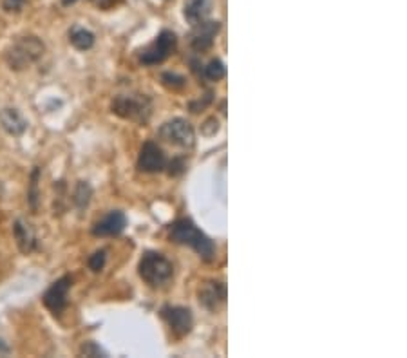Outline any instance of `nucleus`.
<instances>
[{
  "instance_id": "obj_22",
  "label": "nucleus",
  "mask_w": 407,
  "mask_h": 358,
  "mask_svg": "<svg viewBox=\"0 0 407 358\" xmlns=\"http://www.w3.org/2000/svg\"><path fill=\"white\" fill-rule=\"evenodd\" d=\"M80 355H83V357H107L106 351L101 350L97 342H85L80 350Z\"/></svg>"
},
{
  "instance_id": "obj_11",
  "label": "nucleus",
  "mask_w": 407,
  "mask_h": 358,
  "mask_svg": "<svg viewBox=\"0 0 407 358\" xmlns=\"http://www.w3.org/2000/svg\"><path fill=\"white\" fill-rule=\"evenodd\" d=\"M227 301V286L221 280H208L199 288V302L206 310L217 311Z\"/></svg>"
},
{
  "instance_id": "obj_9",
  "label": "nucleus",
  "mask_w": 407,
  "mask_h": 358,
  "mask_svg": "<svg viewBox=\"0 0 407 358\" xmlns=\"http://www.w3.org/2000/svg\"><path fill=\"white\" fill-rule=\"evenodd\" d=\"M138 169L147 174H156L166 169V156L163 149L154 141H147L141 147L140 157H138Z\"/></svg>"
},
{
  "instance_id": "obj_3",
  "label": "nucleus",
  "mask_w": 407,
  "mask_h": 358,
  "mask_svg": "<svg viewBox=\"0 0 407 358\" xmlns=\"http://www.w3.org/2000/svg\"><path fill=\"white\" fill-rule=\"evenodd\" d=\"M110 109L116 116L129 122L147 123L152 114V100L145 94H120L113 100Z\"/></svg>"
},
{
  "instance_id": "obj_21",
  "label": "nucleus",
  "mask_w": 407,
  "mask_h": 358,
  "mask_svg": "<svg viewBox=\"0 0 407 358\" xmlns=\"http://www.w3.org/2000/svg\"><path fill=\"white\" fill-rule=\"evenodd\" d=\"M106 261H107L106 250H100V252H97V254H92L91 257H89L87 264L92 271H100L106 266Z\"/></svg>"
},
{
  "instance_id": "obj_20",
  "label": "nucleus",
  "mask_w": 407,
  "mask_h": 358,
  "mask_svg": "<svg viewBox=\"0 0 407 358\" xmlns=\"http://www.w3.org/2000/svg\"><path fill=\"white\" fill-rule=\"evenodd\" d=\"M162 82H163V85H165V87L178 91V89H183L185 87V83H187V80H185L181 75H176V73H165V75L162 76Z\"/></svg>"
},
{
  "instance_id": "obj_13",
  "label": "nucleus",
  "mask_w": 407,
  "mask_h": 358,
  "mask_svg": "<svg viewBox=\"0 0 407 358\" xmlns=\"http://www.w3.org/2000/svg\"><path fill=\"white\" fill-rule=\"evenodd\" d=\"M13 234L22 254H31L36 248V236L29 223L22 221V219H17L13 224Z\"/></svg>"
},
{
  "instance_id": "obj_17",
  "label": "nucleus",
  "mask_w": 407,
  "mask_h": 358,
  "mask_svg": "<svg viewBox=\"0 0 407 358\" xmlns=\"http://www.w3.org/2000/svg\"><path fill=\"white\" fill-rule=\"evenodd\" d=\"M91 196H92L91 185H89L87 181H78V185H76L75 188V196H73L75 205L78 206L80 210L87 208L89 201H91Z\"/></svg>"
},
{
  "instance_id": "obj_7",
  "label": "nucleus",
  "mask_w": 407,
  "mask_h": 358,
  "mask_svg": "<svg viewBox=\"0 0 407 358\" xmlns=\"http://www.w3.org/2000/svg\"><path fill=\"white\" fill-rule=\"evenodd\" d=\"M71 286H73V279L69 275H64L57 282L51 284V288L44 293L42 302H44V306L53 315H60L62 311L66 310Z\"/></svg>"
},
{
  "instance_id": "obj_1",
  "label": "nucleus",
  "mask_w": 407,
  "mask_h": 358,
  "mask_svg": "<svg viewBox=\"0 0 407 358\" xmlns=\"http://www.w3.org/2000/svg\"><path fill=\"white\" fill-rule=\"evenodd\" d=\"M169 237L176 245H185L196 250L199 257L212 261L215 257V245L208 236H205L190 219H178L169 230Z\"/></svg>"
},
{
  "instance_id": "obj_10",
  "label": "nucleus",
  "mask_w": 407,
  "mask_h": 358,
  "mask_svg": "<svg viewBox=\"0 0 407 358\" xmlns=\"http://www.w3.org/2000/svg\"><path fill=\"white\" fill-rule=\"evenodd\" d=\"M125 227H127V217H125L122 210H110L109 214L103 215L92 227V234L97 237H114L120 236L125 230Z\"/></svg>"
},
{
  "instance_id": "obj_2",
  "label": "nucleus",
  "mask_w": 407,
  "mask_h": 358,
  "mask_svg": "<svg viewBox=\"0 0 407 358\" xmlns=\"http://www.w3.org/2000/svg\"><path fill=\"white\" fill-rule=\"evenodd\" d=\"M138 271H140L141 279L149 284L150 288H163L165 284L172 280L174 266L165 255L158 254V252H145L140 264H138Z\"/></svg>"
},
{
  "instance_id": "obj_15",
  "label": "nucleus",
  "mask_w": 407,
  "mask_h": 358,
  "mask_svg": "<svg viewBox=\"0 0 407 358\" xmlns=\"http://www.w3.org/2000/svg\"><path fill=\"white\" fill-rule=\"evenodd\" d=\"M212 0H187L185 2V18L190 26H197L199 22L206 20L210 15Z\"/></svg>"
},
{
  "instance_id": "obj_12",
  "label": "nucleus",
  "mask_w": 407,
  "mask_h": 358,
  "mask_svg": "<svg viewBox=\"0 0 407 358\" xmlns=\"http://www.w3.org/2000/svg\"><path fill=\"white\" fill-rule=\"evenodd\" d=\"M219 27H221L219 22H214V20H203L197 26H194L192 36H190V45L199 52L212 48L215 35L219 33Z\"/></svg>"
},
{
  "instance_id": "obj_14",
  "label": "nucleus",
  "mask_w": 407,
  "mask_h": 358,
  "mask_svg": "<svg viewBox=\"0 0 407 358\" xmlns=\"http://www.w3.org/2000/svg\"><path fill=\"white\" fill-rule=\"evenodd\" d=\"M0 125L11 136H22L27 129V122L24 120L22 114L11 107L0 110Z\"/></svg>"
},
{
  "instance_id": "obj_4",
  "label": "nucleus",
  "mask_w": 407,
  "mask_h": 358,
  "mask_svg": "<svg viewBox=\"0 0 407 358\" xmlns=\"http://www.w3.org/2000/svg\"><path fill=\"white\" fill-rule=\"evenodd\" d=\"M45 51L44 42L36 36H22L18 38L6 52V62L13 71H22L42 58Z\"/></svg>"
},
{
  "instance_id": "obj_16",
  "label": "nucleus",
  "mask_w": 407,
  "mask_h": 358,
  "mask_svg": "<svg viewBox=\"0 0 407 358\" xmlns=\"http://www.w3.org/2000/svg\"><path fill=\"white\" fill-rule=\"evenodd\" d=\"M69 40L73 48H76L78 51H89L94 45V35L85 27H75L69 33Z\"/></svg>"
},
{
  "instance_id": "obj_24",
  "label": "nucleus",
  "mask_w": 407,
  "mask_h": 358,
  "mask_svg": "<svg viewBox=\"0 0 407 358\" xmlns=\"http://www.w3.org/2000/svg\"><path fill=\"white\" fill-rule=\"evenodd\" d=\"M24 4H26V0H4L2 6H4V9L9 11V13H18L24 8Z\"/></svg>"
},
{
  "instance_id": "obj_23",
  "label": "nucleus",
  "mask_w": 407,
  "mask_h": 358,
  "mask_svg": "<svg viewBox=\"0 0 407 358\" xmlns=\"http://www.w3.org/2000/svg\"><path fill=\"white\" fill-rule=\"evenodd\" d=\"M166 165H169V169H171V171H169V174L171 176L181 174V172L187 169V163H185L183 157H176V159H172V162L166 163Z\"/></svg>"
},
{
  "instance_id": "obj_27",
  "label": "nucleus",
  "mask_w": 407,
  "mask_h": 358,
  "mask_svg": "<svg viewBox=\"0 0 407 358\" xmlns=\"http://www.w3.org/2000/svg\"><path fill=\"white\" fill-rule=\"evenodd\" d=\"M76 0H62V4L64 6H71V4H75Z\"/></svg>"
},
{
  "instance_id": "obj_26",
  "label": "nucleus",
  "mask_w": 407,
  "mask_h": 358,
  "mask_svg": "<svg viewBox=\"0 0 407 358\" xmlns=\"http://www.w3.org/2000/svg\"><path fill=\"white\" fill-rule=\"evenodd\" d=\"M11 353V350H9V345L6 344L2 338H0V357H6V355Z\"/></svg>"
},
{
  "instance_id": "obj_6",
  "label": "nucleus",
  "mask_w": 407,
  "mask_h": 358,
  "mask_svg": "<svg viewBox=\"0 0 407 358\" xmlns=\"http://www.w3.org/2000/svg\"><path fill=\"white\" fill-rule=\"evenodd\" d=\"M176 44H178V38H176V35L172 31L169 29L162 31L158 35V38L154 40L152 44L141 52L140 62L145 64V66H158V64L165 62L166 58L174 52Z\"/></svg>"
},
{
  "instance_id": "obj_8",
  "label": "nucleus",
  "mask_w": 407,
  "mask_h": 358,
  "mask_svg": "<svg viewBox=\"0 0 407 358\" xmlns=\"http://www.w3.org/2000/svg\"><path fill=\"white\" fill-rule=\"evenodd\" d=\"M162 317L166 322V326L171 328V331L176 336L189 335L192 329V311L189 308L183 306H165L162 310Z\"/></svg>"
},
{
  "instance_id": "obj_5",
  "label": "nucleus",
  "mask_w": 407,
  "mask_h": 358,
  "mask_svg": "<svg viewBox=\"0 0 407 358\" xmlns=\"http://www.w3.org/2000/svg\"><path fill=\"white\" fill-rule=\"evenodd\" d=\"M159 138L176 145V147H181V149H192L196 143L192 125L183 118H174L171 122L163 123L159 129Z\"/></svg>"
},
{
  "instance_id": "obj_18",
  "label": "nucleus",
  "mask_w": 407,
  "mask_h": 358,
  "mask_svg": "<svg viewBox=\"0 0 407 358\" xmlns=\"http://www.w3.org/2000/svg\"><path fill=\"white\" fill-rule=\"evenodd\" d=\"M203 76L206 80H210V82H219V80H223L227 76V67H224L223 62L215 58L203 69Z\"/></svg>"
},
{
  "instance_id": "obj_19",
  "label": "nucleus",
  "mask_w": 407,
  "mask_h": 358,
  "mask_svg": "<svg viewBox=\"0 0 407 358\" xmlns=\"http://www.w3.org/2000/svg\"><path fill=\"white\" fill-rule=\"evenodd\" d=\"M38 178H40V169H35L33 174H31V185L29 192H27V201H29L31 208H38Z\"/></svg>"
},
{
  "instance_id": "obj_25",
  "label": "nucleus",
  "mask_w": 407,
  "mask_h": 358,
  "mask_svg": "<svg viewBox=\"0 0 407 358\" xmlns=\"http://www.w3.org/2000/svg\"><path fill=\"white\" fill-rule=\"evenodd\" d=\"M91 2L94 6H98L100 9H110L116 2H120V0H91Z\"/></svg>"
}]
</instances>
